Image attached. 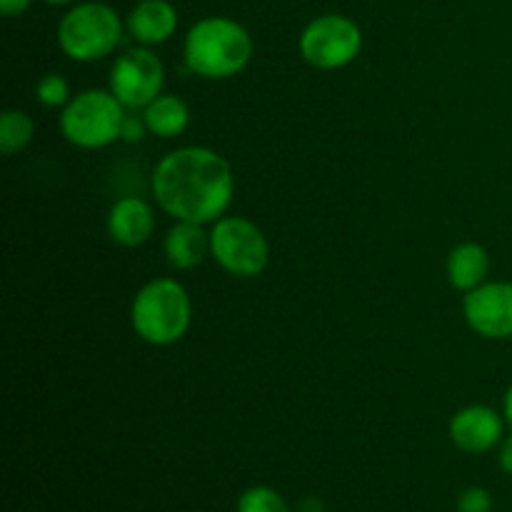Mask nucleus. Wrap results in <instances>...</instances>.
I'll return each mask as SVG.
<instances>
[{
    "instance_id": "obj_1",
    "label": "nucleus",
    "mask_w": 512,
    "mask_h": 512,
    "mask_svg": "<svg viewBox=\"0 0 512 512\" xmlns=\"http://www.w3.org/2000/svg\"><path fill=\"white\" fill-rule=\"evenodd\" d=\"M150 190L160 210L173 220L208 225L223 218L233 205V168L213 148L188 145L155 165Z\"/></svg>"
},
{
    "instance_id": "obj_2",
    "label": "nucleus",
    "mask_w": 512,
    "mask_h": 512,
    "mask_svg": "<svg viewBox=\"0 0 512 512\" xmlns=\"http://www.w3.org/2000/svg\"><path fill=\"white\" fill-rule=\"evenodd\" d=\"M253 38L238 20L210 15L190 25L183 43L185 68L205 80H228L248 68Z\"/></svg>"
},
{
    "instance_id": "obj_3",
    "label": "nucleus",
    "mask_w": 512,
    "mask_h": 512,
    "mask_svg": "<svg viewBox=\"0 0 512 512\" xmlns=\"http://www.w3.org/2000/svg\"><path fill=\"white\" fill-rule=\"evenodd\" d=\"M193 300L183 283L155 278L135 293L130 303V325L143 343L168 348L180 343L190 330Z\"/></svg>"
},
{
    "instance_id": "obj_4",
    "label": "nucleus",
    "mask_w": 512,
    "mask_h": 512,
    "mask_svg": "<svg viewBox=\"0 0 512 512\" xmlns=\"http://www.w3.org/2000/svg\"><path fill=\"white\" fill-rule=\"evenodd\" d=\"M128 110L110 90L90 88L73 95L60 110V133L70 145L83 150H100L120 140Z\"/></svg>"
},
{
    "instance_id": "obj_5",
    "label": "nucleus",
    "mask_w": 512,
    "mask_h": 512,
    "mask_svg": "<svg viewBox=\"0 0 512 512\" xmlns=\"http://www.w3.org/2000/svg\"><path fill=\"white\" fill-rule=\"evenodd\" d=\"M123 38V20L108 3L88 0L60 18L58 45L70 60L95 63L115 53Z\"/></svg>"
},
{
    "instance_id": "obj_6",
    "label": "nucleus",
    "mask_w": 512,
    "mask_h": 512,
    "mask_svg": "<svg viewBox=\"0 0 512 512\" xmlns=\"http://www.w3.org/2000/svg\"><path fill=\"white\" fill-rule=\"evenodd\" d=\"M210 258L235 278H258L270 263V245L250 218L223 215L210 230Z\"/></svg>"
},
{
    "instance_id": "obj_7",
    "label": "nucleus",
    "mask_w": 512,
    "mask_h": 512,
    "mask_svg": "<svg viewBox=\"0 0 512 512\" xmlns=\"http://www.w3.org/2000/svg\"><path fill=\"white\" fill-rule=\"evenodd\" d=\"M363 50V30L348 15H320L300 35V55L318 70L348 68Z\"/></svg>"
},
{
    "instance_id": "obj_8",
    "label": "nucleus",
    "mask_w": 512,
    "mask_h": 512,
    "mask_svg": "<svg viewBox=\"0 0 512 512\" xmlns=\"http://www.w3.org/2000/svg\"><path fill=\"white\" fill-rule=\"evenodd\" d=\"M165 85V65L145 45L123 50L110 68V93L125 110H143L153 103Z\"/></svg>"
},
{
    "instance_id": "obj_9",
    "label": "nucleus",
    "mask_w": 512,
    "mask_h": 512,
    "mask_svg": "<svg viewBox=\"0 0 512 512\" xmlns=\"http://www.w3.org/2000/svg\"><path fill=\"white\" fill-rule=\"evenodd\" d=\"M463 315L475 335L488 340L512 338V283L485 280L463 295Z\"/></svg>"
},
{
    "instance_id": "obj_10",
    "label": "nucleus",
    "mask_w": 512,
    "mask_h": 512,
    "mask_svg": "<svg viewBox=\"0 0 512 512\" xmlns=\"http://www.w3.org/2000/svg\"><path fill=\"white\" fill-rule=\"evenodd\" d=\"M505 418L490 405H468L450 420V440L458 450L470 455L490 453L503 443Z\"/></svg>"
},
{
    "instance_id": "obj_11",
    "label": "nucleus",
    "mask_w": 512,
    "mask_h": 512,
    "mask_svg": "<svg viewBox=\"0 0 512 512\" xmlns=\"http://www.w3.org/2000/svg\"><path fill=\"white\" fill-rule=\"evenodd\" d=\"M155 233V210L148 200L128 198L115 200L108 210V235L113 243L123 248H138L145 245Z\"/></svg>"
},
{
    "instance_id": "obj_12",
    "label": "nucleus",
    "mask_w": 512,
    "mask_h": 512,
    "mask_svg": "<svg viewBox=\"0 0 512 512\" xmlns=\"http://www.w3.org/2000/svg\"><path fill=\"white\" fill-rule=\"evenodd\" d=\"M125 28L138 45H163L178 30V10L168 0H140L128 13Z\"/></svg>"
},
{
    "instance_id": "obj_13",
    "label": "nucleus",
    "mask_w": 512,
    "mask_h": 512,
    "mask_svg": "<svg viewBox=\"0 0 512 512\" xmlns=\"http://www.w3.org/2000/svg\"><path fill=\"white\" fill-rule=\"evenodd\" d=\"M163 253L170 268L193 270L210 258V233L200 223L175 220L163 240Z\"/></svg>"
},
{
    "instance_id": "obj_14",
    "label": "nucleus",
    "mask_w": 512,
    "mask_h": 512,
    "mask_svg": "<svg viewBox=\"0 0 512 512\" xmlns=\"http://www.w3.org/2000/svg\"><path fill=\"white\" fill-rule=\"evenodd\" d=\"M490 255L480 243H460L448 255V280L460 293H470L488 280Z\"/></svg>"
},
{
    "instance_id": "obj_15",
    "label": "nucleus",
    "mask_w": 512,
    "mask_h": 512,
    "mask_svg": "<svg viewBox=\"0 0 512 512\" xmlns=\"http://www.w3.org/2000/svg\"><path fill=\"white\" fill-rule=\"evenodd\" d=\"M140 113H143L145 125H148V133L155 135V138H178L190 125V108L178 95L160 93Z\"/></svg>"
},
{
    "instance_id": "obj_16",
    "label": "nucleus",
    "mask_w": 512,
    "mask_h": 512,
    "mask_svg": "<svg viewBox=\"0 0 512 512\" xmlns=\"http://www.w3.org/2000/svg\"><path fill=\"white\" fill-rule=\"evenodd\" d=\"M35 135V123L23 110L8 108L0 118V150L3 155H15L30 145Z\"/></svg>"
},
{
    "instance_id": "obj_17",
    "label": "nucleus",
    "mask_w": 512,
    "mask_h": 512,
    "mask_svg": "<svg viewBox=\"0 0 512 512\" xmlns=\"http://www.w3.org/2000/svg\"><path fill=\"white\" fill-rule=\"evenodd\" d=\"M238 512H288V503L278 490L268 485H253L238 498Z\"/></svg>"
},
{
    "instance_id": "obj_18",
    "label": "nucleus",
    "mask_w": 512,
    "mask_h": 512,
    "mask_svg": "<svg viewBox=\"0 0 512 512\" xmlns=\"http://www.w3.org/2000/svg\"><path fill=\"white\" fill-rule=\"evenodd\" d=\"M73 93H70V85L63 75L58 73H48L38 80L35 85V100H38L43 108H60L63 110L65 105L70 103Z\"/></svg>"
},
{
    "instance_id": "obj_19",
    "label": "nucleus",
    "mask_w": 512,
    "mask_h": 512,
    "mask_svg": "<svg viewBox=\"0 0 512 512\" xmlns=\"http://www.w3.org/2000/svg\"><path fill=\"white\" fill-rule=\"evenodd\" d=\"M493 510V498L485 488H468L458 498V512H490Z\"/></svg>"
},
{
    "instance_id": "obj_20",
    "label": "nucleus",
    "mask_w": 512,
    "mask_h": 512,
    "mask_svg": "<svg viewBox=\"0 0 512 512\" xmlns=\"http://www.w3.org/2000/svg\"><path fill=\"white\" fill-rule=\"evenodd\" d=\"M145 135H148V125H145L143 113H138V110H128L123 120V133H120V140H125V143H140Z\"/></svg>"
},
{
    "instance_id": "obj_21",
    "label": "nucleus",
    "mask_w": 512,
    "mask_h": 512,
    "mask_svg": "<svg viewBox=\"0 0 512 512\" xmlns=\"http://www.w3.org/2000/svg\"><path fill=\"white\" fill-rule=\"evenodd\" d=\"M30 5H33V0H0V10H3L5 18H18Z\"/></svg>"
},
{
    "instance_id": "obj_22",
    "label": "nucleus",
    "mask_w": 512,
    "mask_h": 512,
    "mask_svg": "<svg viewBox=\"0 0 512 512\" xmlns=\"http://www.w3.org/2000/svg\"><path fill=\"white\" fill-rule=\"evenodd\" d=\"M498 463H500V468H503V473L512 475V435L503 438V443H500Z\"/></svg>"
},
{
    "instance_id": "obj_23",
    "label": "nucleus",
    "mask_w": 512,
    "mask_h": 512,
    "mask_svg": "<svg viewBox=\"0 0 512 512\" xmlns=\"http://www.w3.org/2000/svg\"><path fill=\"white\" fill-rule=\"evenodd\" d=\"M503 418H505V423H508L512 428V383H510L508 393H505V398H503Z\"/></svg>"
},
{
    "instance_id": "obj_24",
    "label": "nucleus",
    "mask_w": 512,
    "mask_h": 512,
    "mask_svg": "<svg viewBox=\"0 0 512 512\" xmlns=\"http://www.w3.org/2000/svg\"><path fill=\"white\" fill-rule=\"evenodd\" d=\"M43 3H48V5H70V3H75V0H43Z\"/></svg>"
}]
</instances>
